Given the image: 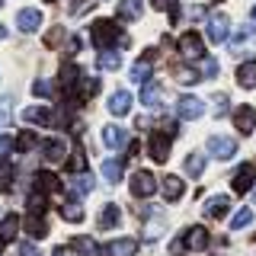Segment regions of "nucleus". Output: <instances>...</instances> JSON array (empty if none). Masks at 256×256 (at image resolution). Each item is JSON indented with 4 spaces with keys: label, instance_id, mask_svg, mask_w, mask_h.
<instances>
[{
    "label": "nucleus",
    "instance_id": "nucleus-1",
    "mask_svg": "<svg viewBox=\"0 0 256 256\" xmlns=\"http://www.w3.org/2000/svg\"><path fill=\"white\" fill-rule=\"evenodd\" d=\"M90 36L100 48H125L128 45V36L122 32V26H118V22H109V20H96Z\"/></svg>",
    "mask_w": 256,
    "mask_h": 256
},
{
    "label": "nucleus",
    "instance_id": "nucleus-2",
    "mask_svg": "<svg viewBox=\"0 0 256 256\" xmlns=\"http://www.w3.org/2000/svg\"><path fill=\"white\" fill-rule=\"evenodd\" d=\"M230 52H234V54L256 52V29L253 26H237L234 29V38H230Z\"/></svg>",
    "mask_w": 256,
    "mask_h": 256
},
{
    "label": "nucleus",
    "instance_id": "nucleus-3",
    "mask_svg": "<svg viewBox=\"0 0 256 256\" xmlns=\"http://www.w3.org/2000/svg\"><path fill=\"white\" fill-rule=\"evenodd\" d=\"M154 189H157L154 173H148V170H134V176H132V196H134V198H148V196H154Z\"/></svg>",
    "mask_w": 256,
    "mask_h": 256
},
{
    "label": "nucleus",
    "instance_id": "nucleus-4",
    "mask_svg": "<svg viewBox=\"0 0 256 256\" xmlns=\"http://www.w3.org/2000/svg\"><path fill=\"white\" fill-rule=\"evenodd\" d=\"M208 154H212L214 160H230L237 154V144L230 138H224V134H214V138L208 141Z\"/></svg>",
    "mask_w": 256,
    "mask_h": 256
},
{
    "label": "nucleus",
    "instance_id": "nucleus-5",
    "mask_svg": "<svg viewBox=\"0 0 256 256\" xmlns=\"http://www.w3.org/2000/svg\"><path fill=\"white\" fill-rule=\"evenodd\" d=\"M22 118H26L29 125H58L61 122V116L58 112H52V109H45V106H36V109H26L22 112Z\"/></svg>",
    "mask_w": 256,
    "mask_h": 256
},
{
    "label": "nucleus",
    "instance_id": "nucleus-6",
    "mask_svg": "<svg viewBox=\"0 0 256 256\" xmlns=\"http://www.w3.org/2000/svg\"><path fill=\"white\" fill-rule=\"evenodd\" d=\"M170 138H173V132H164V134L154 132V134H150V148L148 150H150V157H154V160H160V164L170 157Z\"/></svg>",
    "mask_w": 256,
    "mask_h": 256
},
{
    "label": "nucleus",
    "instance_id": "nucleus-7",
    "mask_svg": "<svg viewBox=\"0 0 256 256\" xmlns=\"http://www.w3.org/2000/svg\"><path fill=\"white\" fill-rule=\"evenodd\" d=\"M154 54H157V48H148V52L134 61V68H132V80H134V84H144V80L150 77V70H154V68H150V64H154Z\"/></svg>",
    "mask_w": 256,
    "mask_h": 256
},
{
    "label": "nucleus",
    "instance_id": "nucleus-8",
    "mask_svg": "<svg viewBox=\"0 0 256 256\" xmlns=\"http://www.w3.org/2000/svg\"><path fill=\"white\" fill-rule=\"evenodd\" d=\"M180 52H182V58H202V54H205L202 36H196V32H186V36L180 38Z\"/></svg>",
    "mask_w": 256,
    "mask_h": 256
},
{
    "label": "nucleus",
    "instance_id": "nucleus-9",
    "mask_svg": "<svg viewBox=\"0 0 256 256\" xmlns=\"http://www.w3.org/2000/svg\"><path fill=\"white\" fill-rule=\"evenodd\" d=\"M202 112H205V102L196 100V96H182L176 102V116L180 118H202Z\"/></svg>",
    "mask_w": 256,
    "mask_h": 256
},
{
    "label": "nucleus",
    "instance_id": "nucleus-10",
    "mask_svg": "<svg viewBox=\"0 0 256 256\" xmlns=\"http://www.w3.org/2000/svg\"><path fill=\"white\" fill-rule=\"evenodd\" d=\"M234 125H237L240 134H253L256 132V109L253 106H240L234 112Z\"/></svg>",
    "mask_w": 256,
    "mask_h": 256
},
{
    "label": "nucleus",
    "instance_id": "nucleus-11",
    "mask_svg": "<svg viewBox=\"0 0 256 256\" xmlns=\"http://www.w3.org/2000/svg\"><path fill=\"white\" fill-rule=\"evenodd\" d=\"M228 38V16L224 13H214L212 20H208V42L212 45H218Z\"/></svg>",
    "mask_w": 256,
    "mask_h": 256
},
{
    "label": "nucleus",
    "instance_id": "nucleus-12",
    "mask_svg": "<svg viewBox=\"0 0 256 256\" xmlns=\"http://www.w3.org/2000/svg\"><path fill=\"white\" fill-rule=\"evenodd\" d=\"M253 180H256V166L253 164H244L237 170V176H234V192H237V196H246L250 186H253Z\"/></svg>",
    "mask_w": 256,
    "mask_h": 256
},
{
    "label": "nucleus",
    "instance_id": "nucleus-13",
    "mask_svg": "<svg viewBox=\"0 0 256 256\" xmlns=\"http://www.w3.org/2000/svg\"><path fill=\"white\" fill-rule=\"evenodd\" d=\"M230 212V198L228 196H212V198H208V202H205V218H224V214H228Z\"/></svg>",
    "mask_w": 256,
    "mask_h": 256
},
{
    "label": "nucleus",
    "instance_id": "nucleus-14",
    "mask_svg": "<svg viewBox=\"0 0 256 256\" xmlns=\"http://www.w3.org/2000/svg\"><path fill=\"white\" fill-rule=\"evenodd\" d=\"M16 26H20V32H36L42 26V13L26 6V10H20V16H16Z\"/></svg>",
    "mask_w": 256,
    "mask_h": 256
},
{
    "label": "nucleus",
    "instance_id": "nucleus-15",
    "mask_svg": "<svg viewBox=\"0 0 256 256\" xmlns=\"http://www.w3.org/2000/svg\"><path fill=\"white\" fill-rule=\"evenodd\" d=\"M141 102L144 106H160V102H164V86L157 84V80H148V84H144V90H141Z\"/></svg>",
    "mask_w": 256,
    "mask_h": 256
},
{
    "label": "nucleus",
    "instance_id": "nucleus-16",
    "mask_svg": "<svg viewBox=\"0 0 256 256\" xmlns=\"http://www.w3.org/2000/svg\"><path fill=\"white\" fill-rule=\"evenodd\" d=\"M128 109H132V93L128 90H116L109 96V112L112 116H125Z\"/></svg>",
    "mask_w": 256,
    "mask_h": 256
},
{
    "label": "nucleus",
    "instance_id": "nucleus-17",
    "mask_svg": "<svg viewBox=\"0 0 256 256\" xmlns=\"http://www.w3.org/2000/svg\"><path fill=\"white\" fill-rule=\"evenodd\" d=\"M64 157H68V141H61V138L45 141V160L48 164H61Z\"/></svg>",
    "mask_w": 256,
    "mask_h": 256
},
{
    "label": "nucleus",
    "instance_id": "nucleus-18",
    "mask_svg": "<svg viewBox=\"0 0 256 256\" xmlns=\"http://www.w3.org/2000/svg\"><path fill=\"white\" fill-rule=\"evenodd\" d=\"M102 141H106L109 150H118L122 144H128V134L118 125H106V128H102Z\"/></svg>",
    "mask_w": 256,
    "mask_h": 256
},
{
    "label": "nucleus",
    "instance_id": "nucleus-19",
    "mask_svg": "<svg viewBox=\"0 0 256 256\" xmlns=\"http://www.w3.org/2000/svg\"><path fill=\"white\" fill-rule=\"evenodd\" d=\"M160 189H164V198H166V202H176V198L182 196V189H186V182H182L180 176H164Z\"/></svg>",
    "mask_w": 256,
    "mask_h": 256
},
{
    "label": "nucleus",
    "instance_id": "nucleus-20",
    "mask_svg": "<svg viewBox=\"0 0 256 256\" xmlns=\"http://www.w3.org/2000/svg\"><path fill=\"white\" fill-rule=\"evenodd\" d=\"M70 244L77 246V253H80V256H106V250H102V246L96 244L93 237H74Z\"/></svg>",
    "mask_w": 256,
    "mask_h": 256
},
{
    "label": "nucleus",
    "instance_id": "nucleus-21",
    "mask_svg": "<svg viewBox=\"0 0 256 256\" xmlns=\"http://www.w3.org/2000/svg\"><path fill=\"white\" fill-rule=\"evenodd\" d=\"M134 250H138V244H134V237H118V240H112L109 244V256H132Z\"/></svg>",
    "mask_w": 256,
    "mask_h": 256
},
{
    "label": "nucleus",
    "instance_id": "nucleus-22",
    "mask_svg": "<svg viewBox=\"0 0 256 256\" xmlns=\"http://www.w3.org/2000/svg\"><path fill=\"white\" fill-rule=\"evenodd\" d=\"M36 186H38V189H45V192H52V196H58V192L64 189V186H61V180H58L54 173H48V170L36 173Z\"/></svg>",
    "mask_w": 256,
    "mask_h": 256
},
{
    "label": "nucleus",
    "instance_id": "nucleus-23",
    "mask_svg": "<svg viewBox=\"0 0 256 256\" xmlns=\"http://www.w3.org/2000/svg\"><path fill=\"white\" fill-rule=\"evenodd\" d=\"M141 10H144V0H122V4H118V16H122L125 22H134L141 16Z\"/></svg>",
    "mask_w": 256,
    "mask_h": 256
},
{
    "label": "nucleus",
    "instance_id": "nucleus-24",
    "mask_svg": "<svg viewBox=\"0 0 256 256\" xmlns=\"http://www.w3.org/2000/svg\"><path fill=\"white\" fill-rule=\"evenodd\" d=\"M237 84L246 86V90H250V86H256V61H244V64L237 68Z\"/></svg>",
    "mask_w": 256,
    "mask_h": 256
},
{
    "label": "nucleus",
    "instance_id": "nucleus-25",
    "mask_svg": "<svg viewBox=\"0 0 256 256\" xmlns=\"http://www.w3.org/2000/svg\"><path fill=\"white\" fill-rule=\"evenodd\" d=\"M100 68L102 70H118L122 68V54L112 52V48H100Z\"/></svg>",
    "mask_w": 256,
    "mask_h": 256
},
{
    "label": "nucleus",
    "instance_id": "nucleus-26",
    "mask_svg": "<svg viewBox=\"0 0 256 256\" xmlns=\"http://www.w3.org/2000/svg\"><path fill=\"white\" fill-rule=\"evenodd\" d=\"M186 244H189V250H205L208 246V230L205 228H189Z\"/></svg>",
    "mask_w": 256,
    "mask_h": 256
},
{
    "label": "nucleus",
    "instance_id": "nucleus-27",
    "mask_svg": "<svg viewBox=\"0 0 256 256\" xmlns=\"http://www.w3.org/2000/svg\"><path fill=\"white\" fill-rule=\"evenodd\" d=\"M118 218H122V212H118V205H106V208L100 212V228H102V230L116 228V224H118Z\"/></svg>",
    "mask_w": 256,
    "mask_h": 256
},
{
    "label": "nucleus",
    "instance_id": "nucleus-28",
    "mask_svg": "<svg viewBox=\"0 0 256 256\" xmlns=\"http://www.w3.org/2000/svg\"><path fill=\"white\" fill-rule=\"evenodd\" d=\"M93 189V176L90 173H74V180H70V192H74V196H84V192H90Z\"/></svg>",
    "mask_w": 256,
    "mask_h": 256
},
{
    "label": "nucleus",
    "instance_id": "nucleus-29",
    "mask_svg": "<svg viewBox=\"0 0 256 256\" xmlns=\"http://www.w3.org/2000/svg\"><path fill=\"white\" fill-rule=\"evenodd\" d=\"M26 230H29V237L42 240L48 234V224L42 221V214H29V218H26Z\"/></svg>",
    "mask_w": 256,
    "mask_h": 256
},
{
    "label": "nucleus",
    "instance_id": "nucleus-30",
    "mask_svg": "<svg viewBox=\"0 0 256 256\" xmlns=\"http://www.w3.org/2000/svg\"><path fill=\"white\" fill-rule=\"evenodd\" d=\"M102 176H106L109 186L122 182V160H106V164H102Z\"/></svg>",
    "mask_w": 256,
    "mask_h": 256
},
{
    "label": "nucleus",
    "instance_id": "nucleus-31",
    "mask_svg": "<svg viewBox=\"0 0 256 256\" xmlns=\"http://www.w3.org/2000/svg\"><path fill=\"white\" fill-rule=\"evenodd\" d=\"M182 166H186V176H192V180H198V176L205 173V157H202V154H189Z\"/></svg>",
    "mask_w": 256,
    "mask_h": 256
},
{
    "label": "nucleus",
    "instance_id": "nucleus-32",
    "mask_svg": "<svg viewBox=\"0 0 256 256\" xmlns=\"http://www.w3.org/2000/svg\"><path fill=\"white\" fill-rule=\"evenodd\" d=\"M16 230H20V218H16V214H6L4 221H0V240H13L16 237Z\"/></svg>",
    "mask_w": 256,
    "mask_h": 256
},
{
    "label": "nucleus",
    "instance_id": "nucleus-33",
    "mask_svg": "<svg viewBox=\"0 0 256 256\" xmlns=\"http://www.w3.org/2000/svg\"><path fill=\"white\" fill-rule=\"evenodd\" d=\"M64 38H68V32H64L61 26H54V29H48V32H45V45H48V48H61V45H64Z\"/></svg>",
    "mask_w": 256,
    "mask_h": 256
},
{
    "label": "nucleus",
    "instance_id": "nucleus-34",
    "mask_svg": "<svg viewBox=\"0 0 256 256\" xmlns=\"http://www.w3.org/2000/svg\"><path fill=\"white\" fill-rule=\"evenodd\" d=\"M36 144H38V134L32 132V128H26V132H22L20 138H16V148H20V150H32Z\"/></svg>",
    "mask_w": 256,
    "mask_h": 256
},
{
    "label": "nucleus",
    "instance_id": "nucleus-35",
    "mask_svg": "<svg viewBox=\"0 0 256 256\" xmlns=\"http://www.w3.org/2000/svg\"><path fill=\"white\" fill-rule=\"evenodd\" d=\"M250 221H253V212H250V208H240V212L234 214V221H230V228L244 230V228H250Z\"/></svg>",
    "mask_w": 256,
    "mask_h": 256
},
{
    "label": "nucleus",
    "instance_id": "nucleus-36",
    "mask_svg": "<svg viewBox=\"0 0 256 256\" xmlns=\"http://www.w3.org/2000/svg\"><path fill=\"white\" fill-rule=\"evenodd\" d=\"M61 214H64L68 221H84V208H80V205H74V202L61 205Z\"/></svg>",
    "mask_w": 256,
    "mask_h": 256
},
{
    "label": "nucleus",
    "instance_id": "nucleus-37",
    "mask_svg": "<svg viewBox=\"0 0 256 256\" xmlns=\"http://www.w3.org/2000/svg\"><path fill=\"white\" fill-rule=\"evenodd\" d=\"M68 170H70V173H84V170H86V157H84V150H74V157L68 160Z\"/></svg>",
    "mask_w": 256,
    "mask_h": 256
},
{
    "label": "nucleus",
    "instance_id": "nucleus-38",
    "mask_svg": "<svg viewBox=\"0 0 256 256\" xmlns=\"http://www.w3.org/2000/svg\"><path fill=\"white\" fill-rule=\"evenodd\" d=\"M29 214H42L45 212V196H42V192H36V196H29Z\"/></svg>",
    "mask_w": 256,
    "mask_h": 256
},
{
    "label": "nucleus",
    "instance_id": "nucleus-39",
    "mask_svg": "<svg viewBox=\"0 0 256 256\" xmlns=\"http://www.w3.org/2000/svg\"><path fill=\"white\" fill-rule=\"evenodd\" d=\"M10 182H13V166L4 164L0 166V189H10Z\"/></svg>",
    "mask_w": 256,
    "mask_h": 256
},
{
    "label": "nucleus",
    "instance_id": "nucleus-40",
    "mask_svg": "<svg viewBox=\"0 0 256 256\" xmlns=\"http://www.w3.org/2000/svg\"><path fill=\"white\" fill-rule=\"evenodd\" d=\"M10 122V100L6 96H0V128Z\"/></svg>",
    "mask_w": 256,
    "mask_h": 256
},
{
    "label": "nucleus",
    "instance_id": "nucleus-41",
    "mask_svg": "<svg viewBox=\"0 0 256 256\" xmlns=\"http://www.w3.org/2000/svg\"><path fill=\"white\" fill-rule=\"evenodd\" d=\"M32 93L36 96H52V84H48V80H36V84H32Z\"/></svg>",
    "mask_w": 256,
    "mask_h": 256
},
{
    "label": "nucleus",
    "instance_id": "nucleus-42",
    "mask_svg": "<svg viewBox=\"0 0 256 256\" xmlns=\"http://www.w3.org/2000/svg\"><path fill=\"white\" fill-rule=\"evenodd\" d=\"M13 148H16V141L10 138V134H0V157H6Z\"/></svg>",
    "mask_w": 256,
    "mask_h": 256
},
{
    "label": "nucleus",
    "instance_id": "nucleus-43",
    "mask_svg": "<svg viewBox=\"0 0 256 256\" xmlns=\"http://www.w3.org/2000/svg\"><path fill=\"white\" fill-rule=\"evenodd\" d=\"M198 74H202V77H218V61H214V58H212V61H205Z\"/></svg>",
    "mask_w": 256,
    "mask_h": 256
},
{
    "label": "nucleus",
    "instance_id": "nucleus-44",
    "mask_svg": "<svg viewBox=\"0 0 256 256\" xmlns=\"http://www.w3.org/2000/svg\"><path fill=\"white\" fill-rule=\"evenodd\" d=\"M182 253H186V237H176L170 244V256H182Z\"/></svg>",
    "mask_w": 256,
    "mask_h": 256
},
{
    "label": "nucleus",
    "instance_id": "nucleus-45",
    "mask_svg": "<svg viewBox=\"0 0 256 256\" xmlns=\"http://www.w3.org/2000/svg\"><path fill=\"white\" fill-rule=\"evenodd\" d=\"M52 256H80V253H77V246L70 244V246H54V253H52Z\"/></svg>",
    "mask_w": 256,
    "mask_h": 256
},
{
    "label": "nucleus",
    "instance_id": "nucleus-46",
    "mask_svg": "<svg viewBox=\"0 0 256 256\" xmlns=\"http://www.w3.org/2000/svg\"><path fill=\"white\" fill-rule=\"evenodd\" d=\"M198 77H202L198 70H182V74H180V80H182V84H196Z\"/></svg>",
    "mask_w": 256,
    "mask_h": 256
},
{
    "label": "nucleus",
    "instance_id": "nucleus-47",
    "mask_svg": "<svg viewBox=\"0 0 256 256\" xmlns=\"http://www.w3.org/2000/svg\"><path fill=\"white\" fill-rule=\"evenodd\" d=\"M20 256H42V253H38L32 244H22V246H20Z\"/></svg>",
    "mask_w": 256,
    "mask_h": 256
},
{
    "label": "nucleus",
    "instance_id": "nucleus-48",
    "mask_svg": "<svg viewBox=\"0 0 256 256\" xmlns=\"http://www.w3.org/2000/svg\"><path fill=\"white\" fill-rule=\"evenodd\" d=\"M189 20H205V6H189Z\"/></svg>",
    "mask_w": 256,
    "mask_h": 256
},
{
    "label": "nucleus",
    "instance_id": "nucleus-49",
    "mask_svg": "<svg viewBox=\"0 0 256 256\" xmlns=\"http://www.w3.org/2000/svg\"><path fill=\"white\" fill-rule=\"evenodd\" d=\"M96 90H100V80H96V77H90V80H86V96H93Z\"/></svg>",
    "mask_w": 256,
    "mask_h": 256
},
{
    "label": "nucleus",
    "instance_id": "nucleus-50",
    "mask_svg": "<svg viewBox=\"0 0 256 256\" xmlns=\"http://www.w3.org/2000/svg\"><path fill=\"white\" fill-rule=\"evenodd\" d=\"M138 150H141V141H138V138H134V141H128V157H134Z\"/></svg>",
    "mask_w": 256,
    "mask_h": 256
},
{
    "label": "nucleus",
    "instance_id": "nucleus-51",
    "mask_svg": "<svg viewBox=\"0 0 256 256\" xmlns=\"http://www.w3.org/2000/svg\"><path fill=\"white\" fill-rule=\"evenodd\" d=\"M150 4H154V6H157V10H160V6H164V10H170V6L176 4V0H150Z\"/></svg>",
    "mask_w": 256,
    "mask_h": 256
},
{
    "label": "nucleus",
    "instance_id": "nucleus-52",
    "mask_svg": "<svg viewBox=\"0 0 256 256\" xmlns=\"http://www.w3.org/2000/svg\"><path fill=\"white\" fill-rule=\"evenodd\" d=\"M68 52H70V54H74V52H80V38H77V36H74V38H70V45H68Z\"/></svg>",
    "mask_w": 256,
    "mask_h": 256
},
{
    "label": "nucleus",
    "instance_id": "nucleus-53",
    "mask_svg": "<svg viewBox=\"0 0 256 256\" xmlns=\"http://www.w3.org/2000/svg\"><path fill=\"white\" fill-rule=\"evenodd\" d=\"M4 36H6V29H4V26H0V38H4Z\"/></svg>",
    "mask_w": 256,
    "mask_h": 256
},
{
    "label": "nucleus",
    "instance_id": "nucleus-54",
    "mask_svg": "<svg viewBox=\"0 0 256 256\" xmlns=\"http://www.w3.org/2000/svg\"><path fill=\"white\" fill-rule=\"evenodd\" d=\"M250 16H253V20H256V6H253V13H250Z\"/></svg>",
    "mask_w": 256,
    "mask_h": 256
},
{
    "label": "nucleus",
    "instance_id": "nucleus-55",
    "mask_svg": "<svg viewBox=\"0 0 256 256\" xmlns=\"http://www.w3.org/2000/svg\"><path fill=\"white\" fill-rule=\"evenodd\" d=\"M0 253H4V240H0Z\"/></svg>",
    "mask_w": 256,
    "mask_h": 256
},
{
    "label": "nucleus",
    "instance_id": "nucleus-56",
    "mask_svg": "<svg viewBox=\"0 0 256 256\" xmlns=\"http://www.w3.org/2000/svg\"><path fill=\"white\" fill-rule=\"evenodd\" d=\"M0 6H4V0H0Z\"/></svg>",
    "mask_w": 256,
    "mask_h": 256
},
{
    "label": "nucleus",
    "instance_id": "nucleus-57",
    "mask_svg": "<svg viewBox=\"0 0 256 256\" xmlns=\"http://www.w3.org/2000/svg\"><path fill=\"white\" fill-rule=\"evenodd\" d=\"M45 4H52V0H45Z\"/></svg>",
    "mask_w": 256,
    "mask_h": 256
}]
</instances>
